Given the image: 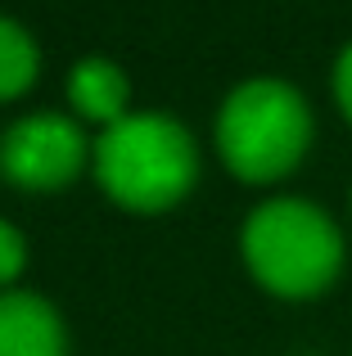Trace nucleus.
<instances>
[{"instance_id":"f257e3e1","label":"nucleus","mask_w":352,"mask_h":356,"mask_svg":"<svg viewBox=\"0 0 352 356\" xmlns=\"http://www.w3.org/2000/svg\"><path fill=\"white\" fill-rule=\"evenodd\" d=\"M244 261L275 298H317L344 270V235L307 199H271L244 221Z\"/></svg>"},{"instance_id":"f03ea898","label":"nucleus","mask_w":352,"mask_h":356,"mask_svg":"<svg viewBox=\"0 0 352 356\" xmlns=\"http://www.w3.org/2000/svg\"><path fill=\"white\" fill-rule=\"evenodd\" d=\"M95 176L109 199L131 212H163L199 176V154L181 122L163 113H136L104 127L95 140Z\"/></svg>"},{"instance_id":"7ed1b4c3","label":"nucleus","mask_w":352,"mask_h":356,"mask_svg":"<svg viewBox=\"0 0 352 356\" xmlns=\"http://www.w3.org/2000/svg\"><path fill=\"white\" fill-rule=\"evenodd\" d=\"M312 145L307 99L280 77H253L226 95L217 113V149L239 181H280Z\"/></svg>"},{"instance_id":"20e7f679","label":"nucleus","mask_w":352,"mask_h":356,"mask_svg":"<svg viewBox=\"0 0 352 356\" xmlns=\"http://www.w3.org/2000/svg\"><path fill=\"white\" fill-rule=\"evenodd\" d=\"M86 163V136L63 113H32L0 136V172L23 190H63Z\"/></svg>"},{"instance_id":"39448f33","label":"nucleus","mask_w":352,"mask_h":356,"mask_svg":"<svg viewBox=\"0 0 352 356\" xmlns=\"http://www.w3.org/2000/svg\"><path fill=\"white\" fill-rule=\"evenodd\" d=\"M0 356H63V325L36 293H0Z\"/></svg>"},{"instance_id":"423d86ee","label":"nucleus","mask_w":352,"mask_h":356,"mask_svg":"<svg viewBox=\"0 0 352 356\" xmlns=\"http://www.w3.org/2000/svg\"><path fill=\"white\" fill-rule=\"evenodd\" d=\"M68 99L81 118L118 127L127 118V77L109 59H81L68 77Z\"/></svg>"},{"instance_id":"0eeeda50","label":"nucleus","mask_w":352,"mask_h":356,"mask_svg":"<svg viewBox=\"0 0 352 356\" xmlns=\"http://www.w3.org/2000/svg\"><path fill=\"white\" fill-rule=\"evenodd\" d=\"M36 77V45L18 23L0 18V99L23 95Z\"/></svg>"},{"instance_id":"6e6552de","label":"nucleus","mask_w":352,"mask_h":356,"mask_svg":"<svg viewBox=\"0 0 352 356\" xmlns=\"http://www.w3.org/2000/svg\"><path fill=\"white\" fill-rule=\"evenodd\" d=\"M23 257H27L23 235H18L9 221H0V284H9V280L23 270Z\"/></svg>"},{"instance_id":"1a4fd4ad","label":"nucleus","mask_w":352,"mask_h":356,"mask_svg":"<svg viewBox=\"0 0 352 356\" xmlns=\"http://www.w3.org/2000/svg\"><path fill=\"white\" fill-rule=\"evenodd\" d=\"M335 95H339V108H344V118L352 122V45L339 54V63H335Z\"/></svg>"}]
</instances>
